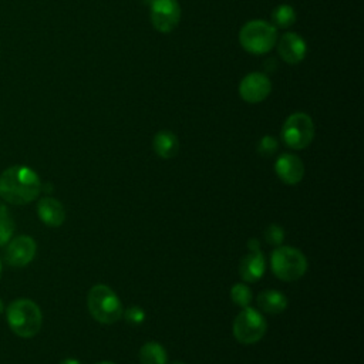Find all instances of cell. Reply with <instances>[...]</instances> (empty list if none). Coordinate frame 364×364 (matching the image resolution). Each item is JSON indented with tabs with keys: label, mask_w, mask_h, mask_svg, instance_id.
Listing matches in <instances>:
<instances>
[{
	"label": "cell",
	"mask_w": 364,
	"mask_h": 364,
	"mask_svg": "<svg viewBox=\"0 0 364 364\" xmlns=\"http://www.w3.org/2000/svg\"><path fill=\"white\" fill-rule=\"evenodd\" d=\"M154 149L158 156L164 159L173 158L179 151V141L171 131H159L154 136Z\"/></svg>",
	"instance_id": "cell-15"
},
{
	"label": "cell",
	"mask_w": 364,
	"mask_h": 364,
	"mask_svg": "<svg viewBox=\"0 0 364 364\" xmlns=\"http://www.w3.org/2000/svg\"><path fill=\"white\" fill-rule=\"evenodd\" d=\"M257 306L270 314H279L287 307V297L277 290H264L257 296Z\"/></svg>",
	"instance_id": "cell-16"
},
{
	"label": "cell",
	"mask_w": 364,
	"mask_h": 364,
	"mask_svg": "<svg viewBox=\"0 0 364 364\" xmlns=\"http://www.w3.org/2000/svg\"><path fill=\"white\" fill-rule=\"evenodd\" d=\"M125 318L131 324H141L145 320V313H144V310L141 307L132 306V307L125 310Z\"/></svg>",
	"instance_id": "cell-23"
},
{
	"label": "cell",
	"mask_w": 364,
	"mask_h": 364,
	"mask_svg": "<svg viewBox=\"0 0 364 364\" xmlns=\"http://www.w3.org/2000/svg\"><path fill=\"white\" fill-rule=\"evenodd\" d=\"M270 266L277 279L293 282L306 273L307 260L300 250L290 246H279L270 255Z\"/></svg>",
	"instance_id": "cell-4"
},
{
	"label": "cell",
	"mask_w": 364,
	"mask_h": 364,
	"mask_svg": "<svg viewBox=\"0 0 364 364\" xmlns=\"http://www.w3.org/2000/svg\"><path fill=\"white\" fill-rule=\"evenodd\" d=\"M36 250L37 245L34 239L27 235H20L7 242L4 259L13 267H23L34 259Z\"/></svg>",
	"instance_id": "cell-9"
},
{
	"label": "cell",
	"mask_w": 364,
	"mask_h": 364,
	"mask_svg": "<svg viewBox=\"0 0 364 364\" xmlns=\"http://www.w3.org/2000/svg\"><path fill=\"white\" fill-rule=\"evenodd\" d=\"M264 239H266V242L269 245L279 246V245H282V242L284 239V230L279 225H273L272 223L264 230Z\"/></svg>",
	"instance_id": "cell-21"
},
{
	"label": "cell",
	"mask_w": 364,
	"mask_h": 364,
	"mask_svg": "<svg viewBox=\"0 0 364 364\" xmlns=\"http://www.w3.org/2000/svg\"><path fill=\"white\" fill-rule=\"evenodd\" d=\"M277 151V141L270 136V135H266L263 136L260 141H259V145H257V152L263 156H270L273 155L274 152Z\"/></svg>",
	"instance_id": "cell-22"
},
{
	"label": "cell",
	"mask_w": 364,
	"mask_h": 364,
	"mask_svg": "<svg viewBox=\"0 0 364 364\" xmlns=\"http://www.w3.org/2000/svg\"><path fill=\"white\" fill-rule=\"evenodd\" d=\"M274 171L282 182L296 185L303 179L304 165L299 156L293 154H283L276 159Z\"/></svg>",
	"instance_id": "cell-11"
},
{
	"label": "cell",
	"mask_w": 364,
	"mask_h": 364,
	"mask_svg": "<svg viewBox=\"0 0 364 364\" xmlns=\"http://www.w3.org/2000/svg\"><path fill=\"white\" fill-rule=\"evenodd\" d=\"M280 57L289 63V64H297L300 63L306 53H307V46L306 41L296 33H286L277 46Z\"/></svg>",
	"instance_id": "cell-12"
},
{
	"label": "cell",
	"mask_w": 364,
	"mask_h": 364,
	"mask_svg": "<svg viewBox=\"0 0 364 364\" xmlns=\"http://www.w3.org/2000/svg\"><path fill=\"white\" fill-rule=\"evenodd\" d=\"M266 333L264 317L252 307H245L233 321V336L242 344H253Z\"/></svg>",
	"instance_id": "cell-7"
},
{
	"label": "cell",
	"mask_w": 364,
	"mask_h": 364,
	"mask_svg": "<svg viewBox=\"0 0 364 364\" xmlns=\"http://www.w3.org/2000/svg\"><path fill=\"white\" fill-rule=\"evenodd\" d=\"M151 21L161 33H171L181 21V6L176 0H154L151 3Z\"/></svg>",
	"instance_id": "cell-8"
},
{
	"label": "cell",
	"mask_w": 364,
	"mask_h": 364,
	"mask_svg": "<svg viewBox=\"0 0 364 364\" xmlns=\"http://www.w3.org/2000/svg\"><path fill=\"white\" fill-rule=\"evenodd\" d=\"M6 320L11 331L23 338L34 337L43 323L40 307L30 299H17L6 309Z\"/></svg>",
	"instance_id": "cell-2"
},
{
	"label": "cell",
	"mask_w": 364,
	"mask_h": 364,
	"mask_svg": "<svg viewBox=\"0 0 364 364\" xmlns=\"http://www.w3.org/2000/svg\"><path fill=\"white\" fill-rule=\"evenodd\" d=\"M139 361L141 364H166L168 354L159 343L149 341L141 347Z\"/></svg>",
	"instance_id": "cell-17"
},
{
	"label": "cell",
	"mask_w": 364,
	"mask_h": 364,
	"mask_svg": "<svg viewBox=\"0 0 364 364\" xmlns=\"http://www.w3.org/2000/svg\"><path fill=\"white\" fill-rule=\"evenodd\" d=\"M276 28L264 20L247 21L239 33L242 47L252 54L269 53L276 44Z\"/></svg>",
	"instance_id": "cell-5"
},
{
	"label": "cell",
	"mask_w": 364,
	"mask_h": 364,
	"mask_svg": "<svg viewBox=\"0 0 364 364\" xmlns=\"http://www.w3.org/2000/svg\"><path fill=\"white\" fill-rule=\"evenodd\" d=\"M37 213L43 223H46L47 226H53V228L63 225V222L65 219V212H64V206L61 205V202H58L57 199L50 198V196H46L38 200Z\"/></svg>",
	"instance_id": "cell-13"
},
{
	"label": "cell",
	"mask_w": 364,
	"mask_h": 364,
	"mask_svg": "<svg viewBox=\"0 0 364 364\" xmlns=\"http://www.w3.org/2000/svg\"><path fill=\"white\" fill-rule=\"evenodd\" d=\"M98 364H115V363H111V361H102V363H98Z\"/></svg>",
	"instance_id": "cell-26"
},
{
	"label": "cell",
	"mask_w": 364,
	"mask_h": 364,
	"mask_svg": "<svg viewBox=\"0 0 364 364\" xmlns=\"http://www.w3.org/2000/svg\"><path fill=\"white\" fill-rule=\"evenodd\" d=\"M272 21L279 28H287L296 21V11L289 4H280L272 11Z\"/></svg>",
	"instance_id": "cell-18"
},
{
	"label": "cell",
	"mask_w": 364,
	"mask_h": 364,
	"mask_svg": "<svg viewBox=\"0 0 364 364\" xmlns=\"http://www.w3.org/2000/svg\"><path fill=\"white\" fill-rule=\"evenodd\" d=\"M87 306L91 316L102 324H114L124 314L118 296L105 284H95L90 289Z\"/></svg>",
	"instance_id": "cell-3"
},
{
	"label": "cell",
	"mask_w": 364,
	"mask_h": 364,
	"mask_svg": "<svg viewBox=\"0 0 364 364\" xmlns=\"http://www.w3.org/2000/svg\"><path fill=\"white\" fill-rule=\"evenodd\" d=\"M172 364H185V363H181V361H176V363H172Z\"/></svg>",
	"instance_id": "cell-27"
},
{
	"label": "cell",
	"mask_w": 364,
	"mask_h": 364,
	"mask_svg": "<svg viewBox=\"0 0 364 364\" xmlns=\"http://www.w3.org/2000/svg\"><path fill=\"white\" fill-rule=\"evenodd\" d=\"M41 192L38 175L28 166L13 165L0 175V196L13 205H26Z\"/></svg>",
	"instance_id": "cell-1"
},
{
	"label": "cell",
	"mask_w": 364,
	"mask_h": 364,
	"mask_svg": "<svg viewBox=\"0 0 364 364\" xmlns=\"http://www.w3.org/2000/svg\"><path fill=\"white\" fill-rule=\"evenodd\" d=\"M60 364H81V363L77 361L75 358H65V360H63Z\"/></svg>",
	"instance_id": "cell-24"
},
{
	"label": "cell",
	"mask_w": 364,
	"mask_h": 364,
	"mask_svg": "<svg viewBox=\"0 0 364 364\" xmlns=\"http://www.w3.org/2000/svg\"><path fill=\"white\" fill-rule=\"evenodd\" d=\"M230 299L236 306L245 309V307H249L252 301V291L246 284L237 283L230 290Z\"/></svg>",
	"instance_id": "cell-20"
},
{
	"label": "cell",
	"mask_w": 364,
	"mask_h": 364,
	"mask_svg": "<svg viewBox=\"0 0 364 364\" xmlns=\"http://www.w3.org/2000/svg\"><path fill=\"white\" fill-rule=\"evenodd\" d=\"M314 138V124L304 112L291 114L283 124L282 139L293 149H303L310 145Z\"/></svg>",
	"instance_id": "cell-6"
},
{
	"label": "cell",
	"mask_w": 364,
	"mask_h": 364,
	"mask_svg": "<svg viewBox=\"0 0 364 364\" xmlns=\"http://www.w3.org/2000/svg\"><path fill=\"white\" fill-rule=\"evenodd\" d=\"M14 232V220L9 208L0 202V246L6 245Z\"/></svg>",
	"instance_id": "cell-19"
},
{
	"label": "cell",
	"mask_w": 364,
	"mask_h": 364,
	"mask_svg": "<svg viewBox=\"0 0 364 364\" xmlns=\"http://www.w3.org/2000/svg\"><path fill=\"white\" fill-rule=\"evenodd\" d=\"M3 310H4V304H3V300L0 299V314L3 313Z\"/></svg>",
	"instance_id": "cell-25"
},
{
	"label": "cell",
	"mask_w": 364,
	"mask_h": 364,
	"mask_svg": "<svg viewBox=\"0 0 364 364\" xmlns=\"http://www.w3.org/2000/svg\"><path fill=\"white\" fill-rule=\"evenodd\" d=\"M0 276H1V260H0Z\"/></svg>",
	"instance_id": "cell-28"
},
{
	"label": "cell",
	"mask_w": 364,
	"mask_h": 364,
	"mask_svg": "<svg viewBox=\"0 0 364 364\" xmlns=\"http://www.w3.org/2000/svg\"><path fill=\"white\" fill-rule=\"evenodd\" d=\"M266 269L264 257L260 250H252L249 255H246L239 264V274L245 282L255 283L257 282Z\"/></svg>",
	"instance_id": "cell-14"
},
{
	"label": "cell",
	"mask_w": 364,
	"mask_h": 364,
	"mask_svg": "<svg viewBox=\"0 0 364 364\" xmlns=\"http://www.w3.org/2000/svg\"><path fill=\"white\" fill-rule=\"evenodd\" d=\"M272 91L270 80L262 73H250L239 84L240 97L250 104L260 102L267 98Z\"/></svg>",
	"instance_id": "cell-10"
}]
</instances>
